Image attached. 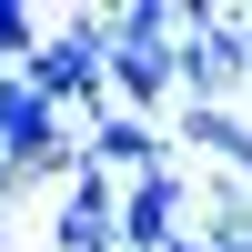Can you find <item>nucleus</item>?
Listing matches in <instances>:
<instances>
[{"mask_svg": "<svg viewBox=\"0 0 252 252\" xmlns=\"http://www.w3.org/2000/svg\"><path fill=\"white\" fill-rule=\"evenodd\" d=\"M182 111H222L252 81V10H182Z\"/></svg>", "mask_w": 252, "mask_h": 252, "instance_id": "obj_2", "label": "nucleus"}, {"mask_svg": "<svg viewBox=\"0 0 252 252\" xmlns=\"http://www.w3.org/2000/svg\"><path fill=\"white\" fill-rule=\"evenodd\" d=\"M161 252H212V242H202V232H182V242H161Z\"/></svg>", "mask_w": 252, "mask_h": 252, "instance_id": "obj_8", "label": "nucleus"}, {"mask_svg": "<svg viewBox=\"0 0 252 252\" xmlns=\"http://www.w3.org/2000/svg\"><path fill=\"white\" fill-rule=\"evenodd\" d=\"M20 81H31L51 111H71V101H81V111L101 121V111H111V10H71L51 40H40V61H31Z\"/></svg>", "mask_w": 252, "mask_h": 252, "instance_id": "obj_1", "label": "nucleus"}, {"mask_svg": "<svg viewBox=\"0 0 252 252\" xmlns=\"http://www.w3.org/2000/svg\"><path fill=\"white\" fill-rule=\"evenodd\" d=\"M111 101L152 121L161 101H182V51L172 40H111Z\"/></svg>", "mask_w": 252, "mask_h": 252, "instance_id": "obj_5", "label": "nucleus"}, {"mask_svg": "<svg viewBox=\"0 0 252 252\" xmlns=\"http://www.w3.org/2000/svg\"><path fill=\"white\" fill-rule=\"evenodd\" d=\"M40 40H51V31H40V10H31V0H0V71H31V61H40Z\"/></svg>", "mask_w": 252, "mask_h": 252, "instance_id": "obj_6", "label": "nucleus"}, {"mask_svg": "<svg viewBox=\"0 0 252 252\" xmlns=\"http://www.w3.org/2000/svg\"><path fill=\"white\" fill-rule=\"evenodd\" d=\"M81 152H91V161H101L111 182H141V172H172V131H161V121H141V111H121V101H111V111L91 121V141H81Z\"/></svg>", "mask_w": 252, "mask_h": 252, "instance_id": "obj_4", "label": "nucleus"}, {"mask_svg": "<svg viewBox=\"0 0 252 252\" xmlns=\"http://www.w3.org/2000/svg\"><path fill=\"white\" fill-rule=\"evenodd\" d=\"M182 232H192V182H182V161L121 182V252H161V242H182Z\"/></svg>", "mask_w": 252, "mask_h": 252, "instance_id": "obj_3", "label": "nucleus"}, {"mask_svg": "<svg viewBox=\"0 0 252 252\" xmlns=\"http://www.w3.org/2000/svg\"><path fill=\"white\" fill-rule=\"evenodd\" d=\"M242 131H252V121H232V111H182V141H192V152H212V161H232Z\"/></svg>", "mask_w": 252, "mask_h": 252, "instance_id": "obj_7", "label": "nucleus"}, {"mask_svg": "<svg viewBox=\"0 0 252 252\" xmlns=\"http://www.w3.org/2000/svg\"><path fill=\"white\" fill-rule=\"evenodd\" d=\"M232 252H252V242H232Z\"/></svg>", "mask_w": 252, "mask_h": 252, "instance_id": "obj_9", "label": "nucleus"}]
</instances>
